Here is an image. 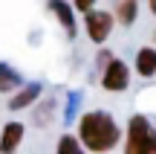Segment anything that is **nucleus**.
<instances>
[{"label":"nucleus","mask_w":156,"mask_h":154,"mask_svg":"<svg viewBox=\"0 0 156 154\" xmlns=\"http://www.w3.org/2000/svg\"><path fill=\"white\" fill-rule=\"evenodd\" d=\"M122 140L113 114L107 111H87L78 119V143L93 154H110Z\"/></svg>","instance_id":"nucleus-1"},{"label":"nucleus","mask_w":156,"mask_h":154,"mask_svg":"<svg viewBox=\"0 0 156 154\" xmlns=\"http://www.w3.org/2000/svg\"><path fill=\"white\" fill-rule=\"evenodd\" d=\"M124 154H156V131L151 128V122L139 114L130 119Z\"/></svg>","instance_id":"nucleus-2"},{"label":"nucleus","mask_w":156,"mask_h":154,"mask_svg":"<svg viewBox=\"0 0 156 154\" xmlns=\"http://www.w3.org/2000/svg\"><path fill=\"white\" fill-rule=\"evenodd\" d=\"M127 85H130V67L122 58H110L104 73H101V87L110 93H122V90H127Z\"/></svg>","instance_id":"nucleus-3"},{"label":"nucleus","mask_w":156,"mask_h":154,"mask_svg":"<svg viewBox=\"0 0 156 154\" xmlns=\"http://www.w3.org/2000/svg\"><path fill=\"white\" fill-rule=\"evenodd\" d=\"M113 21H116V17H113L110 12H101V9L87 12V17H84L87 38L93 41V44H104V41L110 38V32H113Z\"/></svg>","instance_id":"nucleus-4"},{"label":"nucleus","mask_w":156,"mask_h":154,"mask_svg":"<svg viewBox=\"0 0 156 154\" xmlns=\"http://www.w3.org/2000/svg\"><path fill=\"white\" fill-rule=\"evenodd\" d=\"M23 134H26L23 122H6L3 131H0V154H15L20 140H23Z\"/></svg>","instance_id":"nucleus-5"},{"label":"nucleus","mask_w":156,"mask_h":154,"mask_svg":"<svg viewBox=\"0 0 156 154\" xmlns=\"http://www.w3.org/2000/svg\"><path fill=\"white\" fill-rule=\"evenodd\" d=\"M136 73L142 79L156 76V47H139V52H136Z\"/></svg>","instance_id":"nucleus-6"},{"label":"nucleus","mask_w":156,"mask_h":154,"mask_svg":"<svg viewBox=\"0 0 156 154\" xmlns=\"http://www.w3.org/2000/svg\"><path fill=\"white\" fill-rule=\"evenodd\" d=\"M46 6L55 12V17L61 21V26L67 29V35H75V12H73V6H69L67 0H49Z\"/></svg>","instance_id":"nucleus-7"},{"label":"nucleus","mask_w":156,"mask_h":154,"mask_svg":"<svg viewBox=\"0 0 156 154\" xmlns=\"http://www.w3.org/2000/svg\"><path fill=\"white\" fill-rule=\"evenodd\" d=\"M38 96H41V85H26L23 90H17V93H15V99L9 102V108H12V111L29 108V105H32V102H35Z\"/></svg>","instance_id":"nucleus-8"},{"label":"nucleus","mask_w":156,"mask_h":154,"mask_svg":"<svg viewBox=\"0 0 156 154\" xmlns=\"http://www.w3.org/2000/svg\"><path fill=\"white\" fill-rule=\"evenodd\" d=\"M136 12H139L136 0H116V17H119L122 26H130L136 21Z\"/></svg>","instance_id":"nucleus-9"},{"label":"nucleus","mask_w":156,"mask_h":154,"mask_svg":"<svg viewBox=\"0 0 156 154\" xmlns=\"http://www.w3.org/2000/svg\"><path fill=\"white\" fill-rule=\"evenodd\" d=\"M17 85H20V76H17V70L9 67V64H0V93L15 90Z\"/></svg>","instance_id":"nucleus-10"},{"label":"nucleus","mask_w":156,"mask_h":154,"mask_svg":"<svg viewBox=\"0 0 156 154\" xmlns=\"http://www.w3.org/2000/svg\"><path fill=\"white\" fill-rule=\"evenodd\" d=\"M58 154H84V151H81V143H78L73 134H64L58 140Z\"/></svg>","instance_id":"nucleus-11"},{"label":"nucleus","mask_w":156,"mask_h":154,"mask_svg":"<svg viewBox=\"0 0 156 154\" xmlns=\"http://www.w3.org/2000/svg\"><path fill=\"white\" fill-rule=\"evenodd\" d=\"M73 6H75L78 12H84V15H87V12H93L95 0H73Z\"/></svg>","instance_id":"nucleus-12"},{"label":"nucleus","mask_w":156,"mask_h":154,"mask_svg":"<svg viewBox=\"0 0 156 154\" xmlns=\"http://www.w3.org/2000/svg\"><path fill=\"white\" fill-rule=\"evenodd\" d=\"M147 3H151V12H153V15H156V0H147Z\"/></svg>","instance_id":"nucleus-13"},{"label":"nucleus","mask_w":156,"mask_h":154,"mask_svg":"<svg viewBox=\"0 0 156 154\" xmlns=\"http://www.w3.org/2000/svg\"><path fill=\"white\" fill-rule=\"evenodd\" d=\"M153 41H156V32H153Z\"/></svg>","instance_id":"nucleus-14"}]
</instances>
